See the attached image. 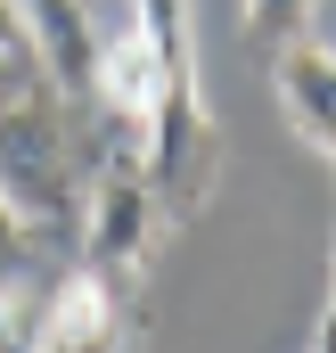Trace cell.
I'll use <instances>...</instances> for the list:
<instances>
[{"label": "cell", "instance_id": "obj_6", "mask_svg": "<svg viewBox=\"0 0 336 353\" xmlns=\"http://www.w3.org/2000/svg\"><path fill=\"white\" fill-rule=\"evenodd\" d=\"M25 25H33V58L41 74L66 90V99H90L98 83V8L90 0H25Z\"/></svg>", "mask_w": 336, "mask_h": 353}, {"label": "cell", "instance_id": "obj_8", "mask_svg": "<svg viewBox=\"0 0 336 353\" xmlns=\"http://www.w3.org/2000/svg\"><path fill=\"white\" fill-rule=\"evenodd\" d=\"M312 17H320V0H246V41L287 50V41L312 33Z\"/></svg>", "mask_w": 336, "mask_h": 353}, {"label": "cell", "instance_id": "obj_10", "mask_svg": "<svg viewBox=\"0 0 336 353\" xmlns=\"http://www.w3.org/2000/svg\"><path fill=\"white\" fill-rule=\"evenodd\" d=\"M312 353H336V239H328V304H320V329H312Z\"/></svg>", "mask_w": 336, "mask_h": 353}, {"label": "cell", "instance_id": "obj_9", "mask_svg": "<svg viewBox=\"0 0 336 353\" xmlns=\"http://www.w3.org/2000/svg\"><path fill=\"white\" fill-rule=\"evenodd\" d=\"M33 50V25H25V0H0V58H25Z\"/></svg>", "mask_w": 336, "mask_h": 353}, {"label": "cell", "instance_id": "obj_1", "mask_svg": "<svg viewBox=\"0 0 336 353\" xmlns=\"http://www.w3.org/2000/svg\"><path fill=\"white\" fill-rule=\"evenodd\" d=\"M132 8L148 17V33L165 41V66H172V99L148 132V148H140V165L156 181L165 214L189 222L222 181V123L205 107V74H197V17H189V0H132Z\"/></svg>", "mask_w": 336, "mask_h": 353}, {"label": "cell", "instance_id": "obj_11", "mask_svg": "<svg viewBox=\"0 0 336 353\" xmlns=\"http://www.w3.org/2000/svg\"><path fill=\"white\" fill-rule=\"evenodd\" d=\"M33 353H83V345H58V337H50V329H41V337H33Z\"/></svg>", "mask_w": 336, "mask_h": 353}, {"label": "cell", "instance_id": "obj_4", "mask_svg": "<svg viewBox=\"0 0 336 353\" xmlns=\"http://www.w3.org/2000/svg\"><path fill=\"white\" fill-rule=\"evenodd\" d=\"M90 99L123 123V148L140 157V148H148V132H156V115H165V99H172L165 41L148 33V17H140V8H132V25H115V33L98 41V83H90Z\"/></svg>", "mask_w": 336, "mask_h": 353}, {"label": "cell", "instance_id": "obj_5", "mask_svg": "<svg viewBox=\"0 0 336 353\" xmlns=\"http://www.w3.org/2000/svg\"><path fill=\"white\" fill-rule=\"evenodd\" d=\"M271 90H279L287 132L336 165V50H328V41H312V33L287 41V50H271Z\"/></svg>", "mask_w": 336, "mask_h": 353}, {"label": "cell", "instance_id": "obj_3", "mask_svg": "<svg viewBox=\"0 0 336 353\" xmlns=\"http://www.w3.org/2000/svg\"><path fill=\"white\" fill-rule=\"evenodd\" d=\"M0 189L17 197V214L33 230L74 214V140L58 132V115H41V107L0 115Z\"/></svg>", "mask_w": 336, "mask_h": 353}, {"label": "cell", "instance_id": "obj_7", "mask_svg": "<svg viewBox=\"0 0 336 353\" xmlns=\"http://www.w3.org/2000/svg\"><path fill=\"white\" fill-rule=\"evenodd\" d=\"M33 271H41V230L17 214V197L0 189V304H25L33 296Z\"/></svg>", "mask_w": 336, "mask_h": 353}, {"label": "cell", "instance_id": "obj_2", "mask_svg": "<svg viewBox=\"0 0 336 353\" xmlns=\"http://www.w3.org/2000/svg\"><path fill=\"white\" fill-rule=\"evenodd\" d=\"M165 222L172 214H165V197H156V181H148V165L132 148H115L83 189V263L98 279H115V288H140Z\"/></svg>", "mask_w": 336, "mask_h": 353}]
</instances>
